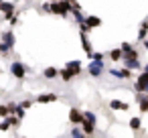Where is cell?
<instances>
[{"instance_id":"1","label":"cell","mask_w":148,"mask_h":138,"mask_svg":"<svg viewBox=\"0 0 148 138\" xmlns=\"http://www.w3.org/2000/svg\"><path fill=\"white\" fill-rule=\"evenodd\" d=\"M12 47H14V33L12 31H4L2 33V43H0V53L6 57L12 51Z\"/></svg>"},{"instance_id":"2","label":"cell","mask_w":148,"mask_h":138,"mask_svg":"<svg viewBox=\"0 0 148 138\" xmlns=\"http://www.w3.org/2000/svg\"><path fill=\"white\" fill-rule=\"evenodd\" d=\"M49 10L53 14H59V16H67L71 12V2H53L49 4Z\"/></svg>"},{"instance_id":"3","label":"cell","mask_w":148,"mask_h":138,"mask_svg":"<svg viewBox=\"0 0 148 138\" xmlns=\"http://www.w3.org/2000/svg\"><path fill=\"white\" fill-rule=\"evenodd\" d=\"M10 73L14 75V79H25L27 77V65L25 63H21V61H12L10 63Z\"/></svg>"},{"instance_id":"4","label":"cell","mask_w":148,"mask_h":138,"mask_svg":"<svg viewBox=\"0 0 148 138\" xmlns=\"http://www.w3.org/2000/svg\"><path fill=\"white\" fill-rule=\"evenodd\" d=\"M134 89H136L138 93H144V95H148V75H146V73H142V75H138V77H136Z\"/></svg>"},{"instance_id":"5","label":"cell","mask_w":148,"mask_h":138,"mask_svg":"<svg viewBox=\"0 0 148 138\" xmlns=\"http://www.w3.org/2000/svg\"><path fill=\"white\" fill-rule=\"evenodd\" d=\"M103 71H106V65H103V63L89 61V65H87V73H89L91 77H101V75H103Z\"/></svg>"},{"instance_id":"6","label":"cell","mask_w":148,"mask_h":138,"mask_svg":"<svg viewBox=\"0 0 148 138\" xmlns=\"http://www.w3.org/2000/svg\"><path fill=\"white\" fill-rule=\"evenodd\" d=\"M122 61H124V67H126L128 71H138V69H142V63H140L138 59H134V57H124Z\"/></svg>"},{"instance_id":"7","label":"cell","mask_w":148,"mask_h":138,"mask_svg":"<svg viewBox=\"0 0 148 138\" xmlns=\"http://www.w3.org/2000/svg\"><path fill=\"white\" fill-rule=\"evenodd\" d=\"M69 122H71L73 126L81 124V122H83V112H81L79 108H71V110H69Z\"/></svg>"},{"instance_id":"8","label":"cell","mask_w":148,"mask_h":138,"mask_svg":"<svg viewBox=\"0 0 148 138\" xmlns=\"http://www.w3.org/2000/svg\"><path fill=\"white\" fill-rule=\"evenodd\" d=\"M0 10L4 12L2 16H4L6 21H10V19L16 14V12H14V4H12V2H0Z\"/></svg>"},{"instance_id":"9","label":"cell","mask_w":148,"mask_h":138,"mask_svg":"<svg viewBox=\"0 0 148 138\" xmlns=\"http://www.w3.org/2000/svg\"><path fill=\"white\" fill-rule=\"evenodd\" d=\"M110 75H112V77H118V79H132V71H128V69H118V67H112V69H110Z\"/></svg>"},{"instance_id":"10","label":"cell","mask_w":148,"mask_h":138,"mask_svg":"<svg viewBox=\"0 0 148 138\" xmlns=\"http://www.w3.org/2000/svg\"><path fill=\"white\" fill-rule=\"evenodd\" d=\"M120 51H122V55H124V57H134V59H138V51H136V49H134V45H130V43H122Z\"/></svg>"},{"instance_id":"11","label":"cell","mask_w":148,"mask_h":138,"mask_svg":"<svg viewBox=\"0 0 148 138\" xmlns=\"http://www.w3.org/2000/svg\"><path fill=\"white\" fill-rule=\"evenodd\" d=\"M63 69H67V71L75 77V75H79V73H81V61H69V63H65V67H63Z\"/></svg>"},{"instance_id":"12","label":"cell","mask_w":148,"mask_h":138,"mask_svg":"<svg viewBox=\"0 0 148 138\" xmlns=\"http://www.w3.org/2000/svg\"><path fill=\"white\" fill-rule=\"evenodd\" d=\"M79 128H81V132H83L87 138H91V136L95 134V124H91V122H85V120H83V122L79 124Z\"/></svg>"},{"instance_id":"13","label":"cell","mask_w":148,"mask_h":138,"mask_svg":"<svg viewBox=\"0 0 148 138\" xmlns=\"http://www.w3.org/2000/svg\"><path fill=\"white\" fill-rule=\"evenodd\" d=\"M49 102H57V95L53 91H47V93L37 95V104H49Z\"/></svg>"},{"instance_id":"14","label":"cell","mask_w":148,"mask_h":138,"mask_svg":"<svg viewBox=\"0 0 148 138\" xmlns=\"http://www.w3.org/2000/svg\"><path fill=\"white\" fill-rule=\"evenodd\" d=\"M101 25V19H97V16H93V14H89V16H85V27L91 31V29H95V27H99Z\"/></svg>"},{"instance_id":"15","label":"cell","mask_w":148,"mask_h":138,"mask_svg":"<svg viewBox=\"0 0 148 138\" xmlns=\"http://www.w3.org/2000/svg\"><path fill=\"white\" fill-rule=\"evenodd\" d=\"M136 102H138V106H140V112H148V95H144V93H138L136 95Z\"/></svg>"},{"instance_id":"16","label":"cell","mask_w":148,"mask_h":138,"mask_svg":"<svg viewBox=\"0 0 148 138\" xmlns=\"http://www.w3.org/2000/svg\"><path fill=\"white\" fill-rule=\"evenodd\" d=\"M110 108H112V110H122V112H126V110H128L130 106H128L126 102H120V100H112V102H110Z\"/></svg>"},{"instance_id":"17","label":"cell","mask_w":148,"mask_h":138,"mask_svg":"<svg viewBox=\"0 0 148 138\" xmlns=\"http://www.w3.org/2000/svg\"><path fill=\"white\" fill-rule=\"evenodd\" d=\"M146 35H148V16L144 19V23L140 25V31H138V39L140 41H146Z\"/></svg>"},{"instance_id":"18","label":"cell","mask_w":148,"mask_h":138,"mask_svg":"<svg viewBox=\"0 0 148 138\" xmlns=\"http://www.w3.org/2000/svg\"><path fill=\"white\" fill-rule=\"evenodd\" d=\"M110 59H112L114 63H118V61H122V59H124V55H122V51H120V49H112V51H110Z\"/></svg>"},{"instance_id":"19","label":"cell","mask_w":148,"mask_h":138,"mask_svg":"<svg viewBox=\"0 0 148 138\" xmlns=\"http://www.w3.org/2000/svg\"><path fill=\"white\" fill-rule=\"evenodd\" d=\"M43 75H45V77H47V79H55V77H57V75H59V71H57V69H55V67H47V69H45V71H43Z\"/></svg>"},{"instance_id":"20","label":"cell","mask_w":148,"mask_h":138,"mask_svg":"<svg viewBox=\"0 0 148 138\" xmlns=\"http://www.w3.org/2000/svg\"><path fill=\"white\" fill-rule=\"evenodd\" d=\"M83 120H85V122H91V124H95V122H97V116H95L93 112L85 110V112H83Z\"/></svg>"},{"instance_id":"21","label":"cell","mask_w":148,"mask_h":138,"mask_svg":"<svg viewBox=\"0 0 148 138\" xmlns=\"http://www.w3.org/2000/svg\"><path fill=\"white\" fill-rule=\"evenodd\" d=\"M130 128H132L134 132L142 130V120H140V118H132V120H130Z\"/></svg>"},{"instance_id":"22","label":"cell","mask_w":148,"mask_h":138,"mask_svg":"<svg viewBox=\"0 0 148 138\" xmlns=\"http://www.w3.org/2000/svg\"><path fill=\"white\" fill-rule=\"evenodd\" d=\"M69 134H71V138H87V136L81 132V128H71V132H69Z\"/></svg>"},{"instance_id":"23","label":"cell","mask_w":148,"mask_h":138,"mask_svg":"<svg viewBox=\"0 0 148 138\" xmlns=\"http://www.w3.org/2000/svg\"><path fill=\"white\" fill-rule=\"evenodd\" d=\"M59 75H61V79H63V81H71V79H73V75H71L67 69H61V71H59Z\"/></svg>"},{"instance_id":"24","label":"cell","mask_w":148,"mask_h":138,"mask_svg":"<svg viewBox=\"0 0 148 138\" xmlns=\"http://www.w3.org/2000/svg\"><path fill=\"white\" fill-rule=\"evenodd\" d=\"M8 116H10V114H8V106H4V104H0V118H4V120H6Z\"/></svg>"},{"instance_id":"25","label":"cell","mask_w":148,"mask_h":138,"mask_svg":"<svg viewBox=\"0 0 148 138\" xmlns=\"http://www.w3.org/2000/svg\"><path fill=\"white\" fill-rule=\"evenodd\" d=\"M103 57H106L103 53H93V55H91V61H95V63H103Z\"/></svg>"},{"instance_id":"26","label":"cell","mask_w":148,"mask_h":138,"mask_svg":"<svg viewBox=\"0 0 148 138\" xmlns=\"http://www.w3.org/2000/svg\"><path fill=\"white\" fill-rule=\"evenodd\" d=\"M6 130H10V124H8V120H2L0 122V132H6Z\"/></svg>"},{"instance_id":"27","label":"cell","mask_w":148,"mask_h":138,"mask_svg":"<svg viewBox=\"0 0 148 138\" xmlns=\"http://www.w3.org/2000/svg\"><path fill=\"white\" fill-rule=\"evenodd\" d=\"M31 104H33L31 100H25V102H23V104H18V106H21L23 110H27V108H31Z\"/></svg>"},{"instance_id":"28","label":"cell","mask_w":148,"mask_h":138,"mask_svg":"<svg viewBox=\"0 0 148 138\" xmlns=\"http://www.w3.org/2000/svg\"><path fill=\"white\" fill-rule=\"evenodd\" d=\"M144 73H146V75H148V65H144Z\"/></svg>"},{"instance_id":"29","label":"cell","mask_w":148,"mask_h":138,"mask_svg":"<svg viewBox=\"0 0 148 138\" xmlns=\"http://www.w3.org/2000/svg\"><path fill=\"white\" fill-rule=\"evenodd\" d=\"M144 47H146V51H148V41H144Z\"/></svg>"}]
</instances>
